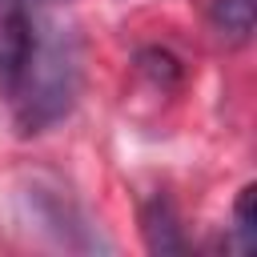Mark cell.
<instances>
[{
  "mask_svg": "<svg viewBox=\"0 0 257 257\" xmlns=\"http://www.w3.org/2000/svg\"><path fill=\"white\" fill-rule=\"evenodd\" d=\"M76 48L64 32L48 28V36L32 32L28 56L20 64V76L12 84V100H16V116L24 124V133H40L44 124L60 120L72 108L76 96Z\"/></svg>",
  "mask_w": 257,
  "mask_h": 257,
  "instance_id": "cell-1",
  "label": "cell"
},
{
  "mask_svg": "<svg viewBox=\"0 0 257 257\" xmlns=\"http://www.w3.org/2000/svg\"><path fill=\"white\" fill-rule=\"evenodd\" d=\"M32 44V16L24 0H0V92H12Z\"/></svg>",
  "mask_w": 257,
  "mask_h": 257,
  "instance_id": "cell-2",
  "label": "cell"
},
{
  "mask_svg": "<svg viewBox=\"0 0 257 257\" xmlns=\"http://www.w3.org/2000/svg\"><path fill=\"white\" fill-rule=\"evenodd\" d=\"M145 241L153 253H185V237L177 225V213L165 197H153L145 205Z\"/></svg>",
  "mask_w": 257,
  "mask_h": 257,
  "instance_id": "cell-3",
  "label": "cell"
},
{
  "mask_svg": "<svg viewBox=\"0 0 257 257\" xmlns=\"http://www.w3.org/2000/svg\"><path fill=\"white\" fill-rule=\"evenodd\" d=\"M257 20V0H213V28L229 44H245Z\"/></svg>",
  "mask_w": 257,
  "mask_h": 257,
  "instance_id": "cell-4",
  "label": "cell"
},
{
  "mask_svg": "<svg viewBox=\"0 0 257 257\" xmlns=\"http://www.w3.org/2000/svg\"><path fill=\"white\" fill-rule=\"evenodd\" d=\"M253 201H257V189L245 185L237 205H233V237H237V249L249 253L257 245V217H253Z\"/></svg>",
  "mask_w": 257,
  "mask_h": 257,
  "instance_id": "cell-5",
  "label": "cell"
}]
</instances>
